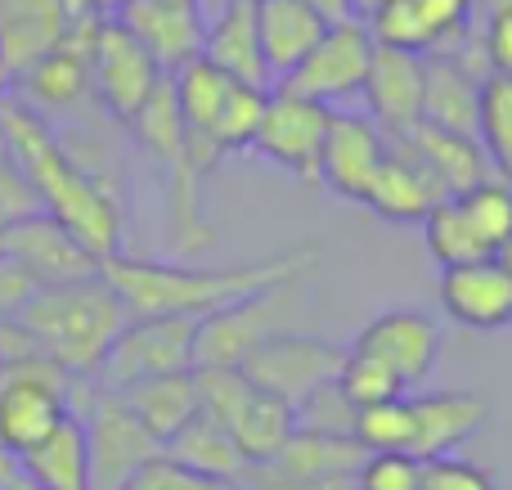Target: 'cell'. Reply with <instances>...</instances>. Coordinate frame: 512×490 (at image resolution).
Here are the masks:
<instances>
[{
    "label": "cell",
    "instance_id": "cell-26",
    "mask_svg": "<svg viewBox=\"0 0 512 490\" xmlns=\"http://www.w3.org/2000/svg\"><path fill=\"white\" fill-rule=\"evenodd\" d=\"M14 468L36 490H90V450L81 414H63L50 437H41L32 450L14 459Z\"/></svg>",
    "mask_w": 512,
    "mask_h": 490
},
{
    "label": "cell",
    "instance_id": "cell-33",
    "mask_svg": "<svg viewBox=\"0 0 512 490\" xmlns=\"http://www.w3.org/2000/svg\"><path fill=\"white\" fill-rule=\"evenodd\" d=\"M171 77V95H176V108H180V122H185L189 140H203L207 126L216 122V113H221L225 95H230L234 81L225 77L221 68H212L207 59H189L180 63L176 72H167Z\"/></svg>",
    "mask_w": 512,
    "mask_h": 490
},
{
    "label": "cell",
    "instance_id": "cell-6",
    "mask_svg": "<svg viewBox=\"0 0 512 490\" xmlns=\"http://www.w3.org/2000/svg\"><path fill=\"white\" fill-rule=\"evenodd\" d=\"M297 306H301V279L279 288L252 293L234 306H221L207 320H198V338H194V360L198 365H216V369H239L261 342H270L274 333L297 329Z\"/></svg>",
    "mask_w": 512,
    "mask_h": 490
},
{
    "label": "cell",
    "instance_id": "cell-43",
    "mask_svg": "<svg viewBox=\"0 0 512 490\" xmlns=\"http://www.w3.org/2000/svg\"><path fill=\"white\" fill-rule=\"evenodd\" d=\"M41 212L45 207H41V198H36L32 180L5 158L0 162V234L23 225V221H32V216H41Z\"/></svg>",
    "mask_w": 512,
    "mask_h": 490
},
{
    "label": "cell",
    "instance_id": "cell-19",
    "mask_svg": "<svg viewBox=\"0 0 512 490\" xmlns=\"http://www.w3.org/2000/svg\"><path fill=\"white\" fill-rule=\"evenodd\" d=\"M405 401H409V423H414L409 455L418 464L459 455L490 419L486 396L477 392H423V396H405Z\"/></svg>",
    "mask_w": 512,
    "mask_h": 490
},
{
    "label": "cell",
    "instance_id": "cell-37",
    "mask_svg": "<svg viewBox=\"0 0 512 490\" xmlns=\"http://www.w3.org/2000/svg\"><path fill=\"white\" fill-rule=\"evenodd\" d=\"M409 437H414V423H409V401H387V405H369V410H355V428L351 441L364 455H409Z\"/></svg>",
    "mask_w": 512,
    "mask_h": 490
},
{
    "label": "cell",
    "instance_id": "cell-28",
    "mask_svg": "<svg viewBox=\"0 0 512 490\" xmlns=\"http://www.w3.org/2000/svg\"><path fill=\"white\" fill-rule=\"evenodd\" d=\"M63 32H68L63 0H0V59L14 77L32 68L45 50H54Z\"/></svg>",
    "mask_w": 512,
    "mask_h": 490
},
{
    "label": "cell",
    "instance_id": "cell-14",
    "mask_svg": "<svg viewBox=\"0 0 512 490\" xmlns=\"http://www.w3.org/2000/svg\"><path fill=\"white\" fill-rule=\"evenodd\" d=\"M441 347H445V333L432 315L414 311V306H396V311L373 315V320L355 333V342L346 351L378 360V365L391 369L409 392V387H418L436 369Z\"/></svg>",
    "mask_w": 512,
    "mask_h": 490
},
{
    "label": "cell",
    "instance_id": "cell-25",
    "mask_svg": "<svg viewBox=\"0 0 512 490\" xmlns=\"http://www.w3.org/2000/svg\"><path fill=\"white\" fill-rule=\"evenodd\" d=\"M328 32V23L306 5V0H256V41L270 81L279 86Z\"/></svg>",
    "mask_w": 512,
    "mask_h": 490
},
{
    "label": "cell",
    "instance_id": "cell-39",
    "mask_svg": "<svg viewBox=\"0 0 512 490\" xmlns=\"http://www.w3.org/2000/svg\"><path fill=\"white\" fill-rule=\"evenodd\" d=\"M297 428L324 432V437H351L355 405L342 396V387L328 383V387H319L315 396H306V401L297 405Z\"/></svg>",
    "mask_w": 512,
    "mask_h": 490
},
{
    "label": "cell",
    "instance_id": "cell-9",
    "mask_svg": "<svg viewBox=\"0 0 512 490\" xmlns=\"http://www.w3.org/2000/svg\"><path fill=\"white\" fill-rule=\"evenodd\" d=\"M342 360H346V347L319 338V333L288 329V333H274L270 342H261L239 369L252 387L279 396V401H288L292 410H297V405L306 401V396H315L319 387L337 383Z\"/></svg>",
    "mask_w": 512,
    "mask_h": 490
},
{
    "label": "cell",
    "instance_id": "cell-27",
    "mask_svg": "<svg viewBox=\"0 0 512 490\" xmlns=\"http://www.w3.org/2000/svg\"><path fill=\"white\" fill-rule=\"evenodd\" d=\"M441 198L445 194L436 189V180L409 158V149H400V144L387 135V162L378 167V176H373V185H369V194H364L360 207L378 212L382 221H396V225L418 221L423 225V216L432 212Z\"/></svg>",
    "mask_w": 512,
    "mask_h": 490
},
{
    "label": "cell",
    "instance_id": "cell-5",
    "mask_svg": "<svg viewBox=\"0 0 512 490\" xmlns=\"http://www.w3.org/2000/svg\"><path fill=\"white\" fill-rule=\"evenodd\" d=\"M72 414H81L90 450V490H126L149 459L162 455V441L144 432V423L126 410L117 392L95 383H72Z\"/></svg>",
    "mask_w": 512,
    "mask_h": 490
},
{
    "label": "cell",
    "instance_id": "cell-7",
    "mask_svg": "<svg viewBox=\"0 0 512 490\" xmlns=\"http://www.w3.org/2000/svg\"><path fill=\"white\" fill-rule=\"evenodd\" d=\"M72 410V378L50 360L0 365V455L18 459Z\"/></svg>",
    "mask_w": 512,
    "mask_h": 490
},
{
    "label": "cell",
    "instance_id": "cell-4",
    "mask_svg": "<svg viewBox=\"0 0 512 490\" xmlns=\"http://www.w3.org/2000/svg\"><path fill=\"white\" fill-rule=\"evenodd\" d=\"M126 126L135 131L140 149L149 153L162 171L176 252H185V257L207 252L216 243V234L203 216V203H198V180H203V171L194 167V153H189V131H185V122H180L176 95H171V77L158 81V90L149 95V104H144Z\"/></svg>",
    "mask_w": 512,
    "mask_h": 490
},
{
    "label": "cell",
    "instance_id": "cell-24",
    "mask_svg": "<svg viewBox=\"0 0 512 490\" xmlns=\"http://www.w3.org/2000/svg\"><path fill=\"white\" fill-rule=\"evenodd\" d=\"M486 72L463 50L432 54L427 59V86H423V122L441 131L477 135V99Z\"/></svg>",
    "mask_w": 512,
    "mask_h": 490
},
{
    "label": "cell",
    "instance_id": "cell-50",
    "mask_svg": "<svg viewBox=\"0 0 512 490\" xmlns=\"http://www.w3.org/2000/svg\"><path fill=\"white\" fill-rule=\"evenodd\" d=\"M369 5H373V0H360V9H369Z\"/></svg>",
    "mask_w": 512,
    "mask_h": 490
},
{
    "label": "cell",
    "instance_id": "cell-10",
    "mask_svg": "<svg viewBox=\"0 0 512 490\" xmlns=\"http://www.w3.org/2000/svg\"><path fill=\"white\" fill-rule=\"evenodd\" d=\"M373 36L364 18H346V23H328V32L315 41V50L288 72L274 90H292L301 99H315L324 108H337L364 90L373 63Z\"/></svg>",
    "mask_w": 512,
    "mask_h": 490
},
{
    "label": "cell",
    "instance_id": "cell-34",
    "mask_svg": "<svg viewBox=\"0 0 512 490\" xmlns=\"http://www.w3.org/2000/svg\"><path fill=\"white\" fill-rule=\"evenodd\" d=\"M477 144L499 180L512 185V77H486L477 99Z\"/></svg>",
    "mask_w": 512,
    "mask_h": 490
},
{
    "label": "cell",
    "instance_id": "cell-49",
    "mask_svg": "<svg viewBox=\"0 0 512 490\" xmlns=\"http://www.w3.org/2000/svg\"><path fill=\"white\" fill-rule=\"evenodd\" d=\"M9 158V149H5V135H0V162H5Z\"/></svg>",
    "mask_w": 512,
    "mask_h": 490
},
{
    "label": "cell",
    "instance_id": "cell-13",
    "mask_svg": "<svg viewBox=\"0 0 512 490\" xmlns=\"http://www.w3.org/2000/svg\"><path fill=\"white\" fill-rule=\"evenodd\" d=\"M328 122H333V108L315 104V99H301V95H292V90H270L248 153H256V158L274 162V167L292 171L297 180H310V185H315Z\"/></svg>",
    "mask_w": 512,
    "mask_h": 490
},
{
    "label": "cell",
    "instance_id": "cell-32",
    "mask_svg": "<svg viewBox=\"0 0 512 490\" xmlns=\"http://www.w3.org/2000/svg\"><path fill=\"white\" fill-rule=\"evenodd\" d=\"M265 464H274L279 473L292 477H355L364 464V450L351 437H324V432L297 428L288 437V446L274 459H265Z\"/></svg>",
    "mask_w": 512,
    "mask_h": 490
},
{
    "label": "cell",
    "instance_id": "cell-47",
    "mask_svg": "<svg viewBox=\"0 0 512 490\" xmlns=\"http://www.w3.org/2000/svg\"><path fill=\"white\" fill-rule=\"evenodd\" d=\"M0 490H36V486H27L23 477H18L14 459H5V455H0Z\"/></svg>",
    "mask_w": 512,
    "mask_h": 490
},
{
    "label": "cell",
    "instance_id": "cell-36",
    "mask_svg": "<svg viewBox=\"0 0 512 490\" xmlns=\"http://www.w3.org/2000/svg\"><path fill=\"white\" fill-rule=\"evenodd\" d=\"M463 212V221L472 225L490 257H499L504 248H512V185L508 180H481L477 189L454 198Z\"/></svg>",
    "mask_w": 512,
    "mask_h": 490
},
{
    "label": "cell",
    "instance_id": "cell-20",
    "mask_svg": "<svg viewBox=\"0 0 512 490\" xmlns=\"http://www.w3.org/2000/svg\"><path fill=\"white\" fill-rule=\"evenodd\" d=\"M423 86H427V59L378 45L360 90L364 104H369V122L382 135H400L409 126H418L423 122Z\"/></svg>",
    "mask_w": 512,
    "mask_h": 490
},
{
    "label": "cell",
    "instance_id": "cell-22",
    "mask_svg": "<svg viewBox=\"0 0 512 490\" xmlns=\"http://www.w3.org/2000/svg\"><path fill=\"white\" fill-rule=\"evenodd\" d=\"M113 18L153 54V63L162 72H176L180 63L198 59V50H203V9L158 5V0H122Z\"/></svg>",
    "mask_w": 512,
    "mask_h": 490
},
{
    "label": "cell",
    "instance_id": "cell-38",
    "mask_svg": "<svg viewBox=\"0 0 512 490\" xmlns=\"http://www.w3.org/2000/svg\"><path fill=\"white\" fill-rule=\"evenodd\" d=\"M337 387H342V396L355 405V410H369V405H387V401L409 396L405 383H400L391 369H382L378 360H369V356H355V351H346Z\"/></svg>",
    "mask_w": 512,
    "mask_h": 490
},
{
    "label": "cell",
    "instance_id": "cell-15",
    "mask_svg": "<svg viewBox=\"0 0 512 490\" xmlns=\"http://www.w3.org/2000/svg\"><path fill=\"white\" fill-rule=\"evenodd\" d=\"M99 23L104 18H77V23H68L63 41L14 77V95L27 108H36L41 117L77 108L90 95V41H95Z\"/></svg>",
    "mask_w": 512,
    "mask_h": 490
},
{
    "label": "cell",
    "instance_id": "cell-18",
    "mask_svg": "<svg viewBox=\"0 0 512 490\" xmlns=\"http://www.w3.org/2000/svg\"><path fill=\"white\" fill-rule=\"evenodd\" d=\"M436 297H441V311L459 329H472V333L512 329V270L504 266V257L441 270Z\"/></svg>",
    "mask_w": 512,
    "mask_h": 490
},
{
    "label": "cell",
    "instance_id": "cell-48",
    "mask_svg": "<svg viewBox=\"0 0 512 490\" xmlns=\"http://www.w3.org/2000/svg\"><path fill=\"white\" fill-rule=\"evenodd\" d=\"M5 95H14V72L5 68V59H0V99Z\"/></svg>",
    "mask_w": 512,
    "mask_h": 490
},
{
    "label": "cell",
    "instance_id": "cell-1",
    "mask_svg": "<svg viewBox=\"0 0 512 490\" xmlns=\"http://www.w3.org/2000/svg\"><path fill=\"white\" fill-rule=\"evenodd\" d=\"M0 135H5L9 162L32 180L45 216H54L99 266L117 257L126 239V207L117 176L72 158L50 117L27 108L18 95L0 99Z\"/></svg>",
    "mask_w": 512,
    "mask_h": 490
},
{
    "label": "cell",
    "instance_id": "cell-21",
    "mask_svg": "<svg viewBox=\"0 0 512 490\" xmlns=\"http://www.w3.org/2000/svg\"><path fill=\"white\" fill-rule=\"evenodd\" d=\"M400 149H409V158L436 180L445 198H459L468 189H477L481 180H490V158L477 144V135H459V131H441V126H409V131L391 135Z\"/></svg>",
    "mask_w": 512,
    "mask_h": 490
},
{
    "label": "cell",
    "instance_id": "cell-16",
    "mask_svg": "<svg viewBox=\"0 0 512 490\" xmlns=\"http://www.w3.org/2000/svg\"><path fill=\"white\" fill-rule=\"evenodd\" d=\"M387 162V135L355 113H333L319 149V176L315 185H324L342 203H364L378 167Z\"/></svg>",
    "mask_w": 512,
    "mask_h": 490
},
{
    "label": "cell",
    "instance_id": "cell-30",
    "mask_svg": "<svg viewBox=\"0 0 512 490\" xmlns=\"http://www.w3.org/2000/svg\"><path fill=\"white\" fill-rule=\"evenodd\" d=\"M162 455L185 464V468H194V473H203V477H221V482H234V486H239V477L248 473V459H243V450L234 446V437L221 428V423L203 419V414H194V419L162 446Z\"/></svg>",
    "mask_w": 512,
    "mask_h": 490
},
{
    "label": "cell",
    "instance_id": "cell-46",
    "mask_svg": "<svg viewBox=\"0 0 512 490\" xmlns=\"http://www.w3.org/2000/svg\"><path fill=\"white\" fill-rule=\"evenodd\" d=\"M324 23H346V18H360V0H306Z\"/></svg>",
    "mask_w": 512,
    "mask_h": 490
},
{
    "label": "cell",
    "instance_id": "cell-2",
    "mask_svg": "<svg viewBox=\"0 0 512 490\" xmlns=\"http://www.w3.org/2000/svg\"><path fill=\"white\" fill-rule=\"evenodd\" d=\"M324 261L315 243L306 248H283L261 261H239V266H171V261H144V257H108L99 275L108 279L126 306V320H153V315H176V320H207L221 306H234L265 288L310 279Z\"/></svg>",
    "mask_w": 512,
    "mask_h": 490
},
{
    "label": "cell",
    "instance_id": "cell-12",
    "mask_svg": "<svg viewBox=\"0 0 512 490\" xmlns=\"http://www.w3.org/2000/svg\"><path fill=\"white\" fill-rule=\"evenodd\" d=\"M468 23L472 0H373L364 9L373 45L418 54V59L450 54L454 45H463Z\"/></svg>",
    "mask_w": 512,
    "mask_h": 490
},
{
    "label": "cell",
    "instance_id": "cell-44",
    "mask_svg": "<svg viewBox=\"0 0 512 490\" xmlns=\"http://www.w3.org/2000/svg\"><path fill=\"white\" fill-rule=\"evenodd\" d=\"M481 59H486L490 77H512V5L490 9L486 27H481Z\"/></svg>",
    "mask_w": 512,
    "mask_h": 490
},
{
    "label": "cell",
    "instance_id": "cell-45",
    "mask_svg": "<svg viewBox=\"0 0 512 490\" xmlns=\"http://www.w3.org/2000/svg\"><path fill=\"white\" fill-rule=\"evenodd\" d=\"M32 293H36L32 279H27L9 257H0V320H14Z\"/></svg>",
    "mask_w": 512,
    "mask_h": 490
},
{
    "label": "cell",
    "instance_id": "cell-29",
    "mask_svg": "<svg viewBox=\"0 0 512 490\" xmlns=\"http://www.w3.org/2000/svg\"><path fill=\"white\" fill-rule=\"evenodd\" d=\"M126 401V410L144 423L153 441L167 446L180 428L198 414V392H194V369L189 374H162V378H144V383L117 392Z\"/></svg>",
    "mask_w": 512,
    "mask_h": 490
},
{
    "label": "cell",
    "instance_id": "cell-42",
    "mask_svg": "<svg viewBox=\"0 0 512 490\" xmlns=\"http://www.w3.org/2000/svg\"><path fill=\"white\" fill-rule=\"evenodd\" d=\"M418 490H499V486L481 464L459 459V455H445V459H427L423 464Z\"/></svg>",
    "mask_w": 512,
    "mask_h": 490
},
{
    "label": "cell",
    "instance_id": "cell-35",
    "mask_svg": "<svg viewBox=\"0 0 512 490\" xmlns=\"http://www.w3.org/2000/svg\"><path fill=\"white\" fill-rule=\"evenodd\" d=\"M423 243L432 252V261L441 270H454V266H472V261H486V243L472 234V225L463 221L459 203L454 198H441L432 212L423 216Z\"/></svg>",
    "mask_w": 512,
    "mask_h": 490
},
{
    "label": "cell",
    "instance_id": "cell-41",
    "mask_svg": "<svg viewBox=\"0 0 512 490\" xmlns=\"http://www.w3.org/2000/svg\"><path fill=\"white\" fill-rule=\"evenodd\" d=\"M418 464L414 455H364L360 473H355V490H418Z\"/></svg>",
    "mask_w": 512,
    "mask_h": 490
},
{
    "label": "cell",
    "instance_id": "cell-23",
    "mask_svg": "<svg viewBox=\"0 0 512 490\" xmlns=\"http://www.w3.org/2000/svg\"><path fill=\"white\" fill-rule=\"evenodd\" d=\"M198 59L221 68L239 86L274 90L265 59H261V41H256V0H225V9L212 18V27H203Z\"/></svg>",
    "mask_w": 512,
    "mask_h": 490
},
{
    "label": "cell",
    "instance_id": "cell-17",
    "mask_svg": "<svg viewBox=\"0 0 512 490\" xmlns=\"http://www.w3.org/2000/svg\"><path fill=\"white\" fill-rule=\"evenodd\" d=\"M0 257H9L36 288L54 284H77V279L99 275V261L63 230L54 216H32V221L14 225L0 234Z\"/></svg>",
    "mask_w": 512,
    "mask_h": 490
},
{
    "label": "cell",
    "instance_id": "cell-31",
    "mask_svg": "<svg viewBox=\"0 0 512 490\" xmlns=\"http://www.w3.org/2000/svg\"><path fill=\"white\" fill-rule=\"evenodd\" d=\"M292 432H297V410H292L288 401H279V396L252 387V396L239 410V419H234L230 437H234V446L243 450L248 464H265V459H274L288 446Z\"/></svg>",
    "mask_w": 512,
    "mask_h": 490
},
{
    "label": "cell",
    "instance_id": "cell-8",
    "mask_svg": "<svg viewBox=\"0 0 512 490\" xmlns=\"http://www.w3.org/2000/svg\"><path fill=\"white\" fill-rule=\"evenodd\" d=\"M198 320H176V315H153V320H126L117 342L108 347L104 365L95 374V387L104 392H126L144 378L162 374H189L198 369L194 360Z\"/></svg>",
    "mask_w": 512,
    "mask_h": 490
},
{
    "label": "cell",
    "instance_id": "cell-3",
    "mask_svg": "<svg viewBox=\"0 0 512 490\" xmlns=\"http://www.w3.org/2000/svg\"><path fill=\"white\" fill-rule=\"evenodd\" d=\"M14 320L32 333L41 356L59 365L72 383H95L108 347L126 329V306L104 275H90L77 284L36 288Z\"/></svg>",
    "mask_w": 512,
    "mask_h": 490
},
{
    "label": "cell",
    "instance_id": "cell-40",
    "mask_svg": "<svg viewBox=\"0 0 512 490\" xmlns=\"http://www.w3.org/2000/svg\"><path fill=\"white\" fill-rule=\"evenodd\" d=\"M126 490H239V486L221 482V477H203V473H194V468L176 464V459L158 455L126 482Z\"/></svg>",
    "mask_w": 512,
    "mask_h": 490
},
{
    "label": "cell",
    "instance_id": "cell-11",
    "mask_svg": "<svg viewBox=\"0 0 512 490\" xmlns=\"http://www.w3.org/2000/svg\"><path fill=\"white\" fill-rule=\"evenodd\" d=\"M162 77L167 72L153 63V54L113 14L95 27V41H90V95L104 104L108 117L131 122L149 104V95L158 90Z\"/></svg>",
    "mask_w": 512,
    "mask_h": 490
}]
</instances>
